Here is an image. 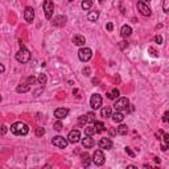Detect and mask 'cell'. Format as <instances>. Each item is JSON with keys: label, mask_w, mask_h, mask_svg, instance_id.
Returning a JSON list of instances; mask_svg holds the SVG:
<instances>
[{"label": "cell", "mask_w": 169, "mask_h": 169, "mask_svg": "<svg viewBox=\"0 0 169 169\" xmlns=\"http://www.w3.org/2000/svg\"><path fill=\"white\" fill-rule=\"evenodd\" d=\"M11 132L16 136H24L29 132V128L23 121H16V123H13L12 126H11Z\"/></svg>", "instance_id": "obj_1"}, {"label": "cell", "mask_w": 169, "mask_h": 169, "mask_svg": "<svg viewBox=\"0 0 169 169\" xmlns=\"http://www.w3.org/2000/svg\"><path fill=\"white\" fill-rule=\"evenodd\" d=\"M16 60L19 62H21V64L29 62V60H31V53H29V50L26 48H21L16 53Z\"/></svg>", "instance_id": "obj_2"}, {"label": "cell", "mask_w": 169, "mask_h": 169, "mask_svg": "<svg viewBox=\"0 0 169 169\" xmlns=\"http://www.w3.org/2000/svg\"><path fill=\"white\" fill-rule=\"evenodd\" d=\"M114 107L116 111H124L129 107V100L127 98H119L118 100H115Z\"/></svg>", "instance_id": "obj_3"}, {"label": "cell", "mask_w": 169, "mask_h": 169, "mask_svg": "<svg viewBox=\"0 0 169 169\" xmlns=\"http://www.w3.org/2000/svg\"><path fill=\"white\" fill-rule=\"evenodd\" d=\"M91 57H93V52L90 48H81L78 50V58L82 62H87Z\"/></svg>", "instance_id": "obj_4"}, {"label": "cell", "mask_w": 169, "mask_h": 169, "mask_svg": "<svg viewBox=\"0 0 169 169\" xmlns=\"http://www.w3.org/2000/svg\"><path fill=\"white\" fill-rule=\"evenodd\" d=\"M53 11H54V4H53V1L52 0H45V1H44V12H45L46 19H52Z\"/></svg>", "instance_id": "obj_5"}, {"label": "cell", "mask_w": 169, "mask_h": 169, "mask_svg": "<svg viewBox=\"0 0 169 169\" xmlns=\"http://www.w3.org/2000/svg\"><path fill=\"white\" fill-rule=\"evenodd\" d=\"M105 155H103V152H102V149H97L95 152H94V155H93V162L95 165H103L105 164Z\"/></svg>", "instance_id": "obj_6"}, {"label": "cell", "mask_w": 169, "mask_h": 169, "mask_svg": "<svg viewBox=\"0 0 169 169\" xmlns=\"http://www.w3.org/2000/svg\"><path fill=\"white\" fill-rule=\"evenodd\" d=\"M52 143L57 148H66L67 144H69V141H67V139H65L64 136H54L53 140H52Z\"/></svg>", "instance_id": "obj_7"}, {"label": "cell", "mask_w": 169, "mask_h": 169, "mask_svg": "<svg viewBox=\"0 0 169 169\" xmlns=\"http://www.w3.org/2000/svg\"><path fill=\"white\" fill-rule=\"evenodd\" d=\"M81 140V132L78 131V129H72V131L69 132V135H67V141L69 143H78V141Z\"/></svg>", "instance_id": "obj_8"}, {"label": "cell", "mask_w": 169, "mask_h": 169, "mask_svg": "<svg viewBox=\"0 0 169 169\" xmlns=\"http://www.w3.org/2000/svg\"><path fill=\"white\" fill-rule=\"evenodd\" d=\"M90 106H91V108L98 110L102 106V97H100L99 94H94L90 99Z\"/></svg>", "instance_id": "obj_9"}, {"label": "cell", "mask_w": 169, "mask_h": 169, "mask_svg": "<svg viewBox=\"0 0 169 169\" xmlns=\"http://www.w3.org/2000/svg\"><path fill=\"white\" fill-rule=\"evenodd\" d=\"M98 145H99L100 149H111L112 148V141L110 140L108 138H102L99 140V143H98Z\"/></svg>", "instance_id": "obj_10"}, {"label": "cell", "mask_w": 169, "mask_h": 169, "mask_svg": "<svg viewBox=\"0 0 169 169\" xmlns=\"http://www.w3.org/2000/svg\"><path fill=\"white\" fill-rule=\"evenodd\" d=\"M138 8H139V11H140V13L144 15V16H149V15L152 13L151 12V8L145 4V1H139L138 3Z\"/></svg>", "instance_id": "obj_11"}, {"label": "cell", "mask_w": 169, "mask_h": 169, "mask_svg": "<svg viewBox=\"0 0 169 169\" xmlns=\"http://www.w3.org/2000/svg\"><path fill=\"white\" fill-rule=\"evenodd\" d=\"M24 19L26 20V23H32L34 19V10L32 7H26L24 11Z\"/></svg>", "instance_id": "obj_12"}, {"label": "cell", "mask_w": 169, "mask_h": 169, "mask_svg": "<svg viewBox=\"0 0 169 169\" xmlns=\"http://www.w3.org/2000/svg\"><path fill=\"white\" fill-rule=\"evenodd\" d=\"M67 114H69V110H67V108H64V107H60V108H57V110L54 111V116L57 118L58 120L65 119V118L67 116Z\"/></svg>", "instance_id": "obj_13"}, {"label": "cell", "mask_w": 169, "mask_h": 169, "mask_svg": "<svg viewBox=\"0 0 169 169\" xmlns=\"http://www.w3.org/2000/svg\"><path fill=\"white\" fill-rule=\"evenodd\" d=\"M53 25L54 26H62L65 25V23H66V17L62 16V15H60V16H56L54 19H53Z\"/></svg>", "instance_id": "obj_14"}, {"label": "cell", "mask_w": 169, "mask_h": 169, "mask_svg": "<svg viewBox=\"0 0 169 169\" xmlns=\"http://www.w3.org/2000/svg\"><path fill=\"white\" fill-rule=\"evenodd\" d=\"M86 42V38L83 36H81V34H75V36L73 37V44L77 46H83Z\"/></svg>", "instance_id": "obj_15"}, {"label": "cell", "mask_w": 169, "mask_h": 169, "mask_svg": "<svg viewBox=\"0 0 169 169\" xmlns=\"http://www.w3.org/2000/svg\"><path fill=\"white\" fill-rule=\"evenodd\" d=\"M132 33V28L129 25H123L121 26V29H120V34H121V37H128L129 34Z\"/></svg>", "instance_id": "obj_16"}, {"label": "cell", "mask_w": 169, "mask_h": 169, "mask_svg": "<svg viewBox=\"0 0 169 169\" xmlns=\"http://www.w3.org/2000/svg\"><path fill=\"white\" fill-rule=\"evenodd\" d=\"M111 116H112L114 123H121V121L124 120V114L121 111H116L114 115H111Z\"/></svg>", "instance_id": "obj_17"}, {"label": "cell", "mask_w": 169, "mask_h": 169, "mask_svg": "<svg viewBox=\"0 0 169 169\" xmlns=\"http://www.w3.org/2000/svg\"><path fill=\"white\" fill-rule=\"evenodd\" d=\"M82 145L83 148H93L94 147V140L91 136H86V138L82 140Z\"/></svg>", "instance_id": "obj_18"}, {"label": "cell", "mask_w": 169, "mask_h": 169, "mask_svg": "<svg viewBox=\"0 0 169 169\" xmlns=\"http://www.w3.org/2000/svg\"><path fill=\"white\" fill-rule=\"evenodd\" d=\"M31 90V87H29V85L26 83V85H20V86H17L16 87V91L19 94H23V93H28V91Z\"/></svg>", "instance_id": "obj_19"}, {"label": "cell", "mask_w": 169, "mask_h": 169, "mask_svg": "<svg viewBox=\"0 0 169 169\" xmlns=\"http://www.w3.org/2000/svg\"><path fill=\"white\" fill-rule=\"evenodd\" d=\"M98 17H99V12H98V11H91V12L87 15L89 21H97Z\"/></svg>", "instance_id": "obj_20"}, {"label": "cell", "mask_w": 169, "mask_h": 169, "mask_svg": "<svg viewBox=\"0 0 169 169\" xmlns=\"http://www.w3.org/2000/svg\"><path fill=\"white\" fill-rule=\"evenodd\" d=\"M105 124L102 123V121H95V126H94V129H95V132L97 133H100V132H103L105 131Z\"/></svg>", "instance_id": "obj_21"}, {"label": "cell", "mask_w": 169, "mask_h": 169, "mask_svg": "<svg viewBox=\"0 0 169 169\" xmlns=\"http://www.w3.org/2000/svg\"><path fill=\"white\" fill-rule=\"evenodd\" d=\"M100 115H102V118H110L111 116V108L110 107H103L100 110Z\"/></svg>", "instance_id": "obj_22"}, {"label": "cell", "mask_w": 169, "mask_h": 169, "mask_svg": "<svg viewBox=\"0 0 169 169\" xmlns=\"http://www.w3.org/2000/svg\"><path fill=\"white\" fill-rule=\"evenodd\" d=\"M119 90H118V89H114V90L111 91V93H107L106 94V95H107V98L108 99H116L118 97H119Z\"/></svg>", "instance_id": "obj_23"}, {"label": "cell", "mask_w": 169, "mask_h": 169, "mask_svg": "<svg viewBox=\"0 0 169 169\" xmlns=\"http://www.w3.org/2000/svg\"><path fill=\"white\" fill-rule=\"evenodd\" d=\"M127 132H128V127H127L126 124H120V126L118 127V133H119V135H127Z\"/></svg>", "instance_id": "obj_24"}, {"label": "cell", "mask_w": 169, "mask_h": 169, "mask_svg": "<svg viewBox=\"0 0 169 169\" xmlns=\"http://www.w3.org/2000/svg\"><path fill=\"white\" fill-rule=\"evenodd\" d=\"M82 8H83L85 11H87V10H90L91 8V5H93V1L91 0H82Z\"/></svg>", "instance_id": "obj_25"}, {"label": "cell", "mask_w": 169, "mask_h": 169, "mask_svg": "<svg viewBox=\"0 0 169 169\" xmlns=\"http://www.w3.org/2000/svg\"><path fill=\"white\" fill-rule=\"evenodd\" d=\"M37 82H38V85H41V86L45 85L46 83V75L45 74H40L38 78H37Z\"/></svg>", "instance_id": "obj_26"}, {"label": "cell", "mask_w": 169, "mask_h": 169, "mask_svg": "<svg viewBox=\"0 0 169 169\" xmlns=\"http://www.w3.org/2000/svg\"><path fill=\"white\" fill-rule=\"evenodd\" d=\"M86 120H87V123H94L95 121V114L94 112H89L86 115Z\"/></svg>", "instance_id": "obj_27"}, {"label": "cell", "mask_w": 169, "mask_h": 169, "mask_svg": "<svg viewBox=\"0 0 169 169\" xmlns=\"http://www.w3.org/2000/svg\"><path fill=\"white\" fill-rule=\"evenodd\" d=\"M94 133H95L94 127H86V128H85V135L86 136H93Z\"/></svg>", "instance_id": "obj_28"}, {"label": "cell", "mask_w": 169, "mask_h": 169, "mask_svg": "<svg viewBox=\"0 0 169 169\" xmlns=\"http://www.w3.org/2000/svg\"><path fill=\"white\" fill-rule=\"evenodd\" d=\"M82 162H83L85 167H89V165H90V157H89L87 153H85L83 155V160H82Z\"/></svg>", "instance_id": "obj_29"}, {"label": "cell", "mask_w": 169, "mask_h": 169, "mask_svg": "<svg viewBox=\"0 0 169 169\" xmlns=\"http://www.w3.org/2000/svg\"><path fill=\"white\" fill-rule=\"evenodd\" d=\"M53 128H54L56 131H61V129H62V123H61V121H56L54 126H53Z\"/></svg>", "instance_id": "obj_30"}, {"label": "cell", "mask_w": 169, "mask_h": 169, "mask_svg": "<svg viewBox=\"0 0 169 169\" xmlns=\"http://www.w3.org/2000/svg\"><path fill=\"white\" fill-rule=\"evenodd\" d=\"M44 133H45V129H44L42 127H38V128L36 129V135L37 136H42Z\"/></svg>", "instance_id": "obj_31"}, {"label": "cell", "mask_w": 169, "mask_h": 169, "mask_svg": "<svg viewBox=\"0 0 169 169\" xmlns=\"http://www.w3.org/2000/svg\"><path fill=\"white\" fill-rule=\"evenodd\" d=\"M79 124H82V126H83V124H86L87 123V120H86V115H82V116H79Z\"/></svg>", "instance_id": "obj_32"}, {"label": "cell", "mask_w": 169, "mask_h": 169, "mask_svg": "<svg viewBox=\"0 0 169 169\" xmlns=\"http://www.w3.org/2000/svg\"><path fill=\"white\" fill-rule=\"evenodd\" d=\"M148 52H149L153 56V57H159V54H157V52H156V50L153 49V48H148Z\"/></svg>", "instance_id": "obj_33"}, {"label": "cell", "mask_w": 169, "mask_h": 169, "mask_svg": "<svg viewBox=\"0 0 169 169\" xmlns=\"http://www.w3.org/2000/svg\"><path fill=\"white\" fill-rule=\"evenodd\" d=\"M7 133V126H0V135H5Z\"/></svg>", "instance_id": "obj_34"}, {"label": "cell", "mask_w": 169, "mask_h": 169, "mask_svg": "<svg viewBox=\"0 0 169 169\" xmlns=\"http://www.w3.org/2000/svg\"><path fill=\"white\" fill-rule=\"evenodd\" d=\"M82 73H83V74H85V75H86V77H89V75H90V73H91V70H90V67H85V69H83V70H82Z\"/></svg>", "instance_id": "obj_35"}, {"label": "cell", "mask_w": 169, "mask_h": 169, "mask_svg": "<svg viewBox=\"0 0 169 169\" xmlns=\"http://www.w3.org/2000/svg\"><path fill=\"white\" fill-rule=\"evenodd\" d=\"M126 152L128 153V155L131 156V157H135V153L132 152V149H131V148H129V147H126Z\"/></svg>", "instance_id": "obj_36"}, {"label": "cell", "mask_w": 169, "mask_h": 169, "mask_svg": "<svg viewBox=\"0 0 169 169\" xmlns=\"http://www.w3.org/2000/svg\"><path fill=\"white\" fill-rule=\"evenodd\" d=\"M34 82H36V78H34L33 75L28 78V85H32V83H34Z\"/></svg>", "instance_id": "obj_37"}, {"label": "cell", "mask_w": 169, "mask_h": 169, "mask_svg": "<svg viewBox=\"0 0 169 169\" xmlns=\"http://www.w3.org/2000/svg\"><path fill=\"white\" fill-rule=\"evenodd\" d=\"M155 41H156L157 44H162V37L159 34V36H156V37H155Z\"/></svg>", "instance_id": "obj_38"}, {"label": "cell", "mask_w": 169, "mask_h": 169, "mask_svg": "<svg viewBox=\"0 0 169 169\" xmlns=\"http://www.w3.org/2000/svg\"><path fill=\"white\" fill-rule=\"evenodd\" d=\"M164 143L165 144L169 143V135H168V133H164Z\"/></svg>", "instance_id": "obj_39"}, {"label": "cell", "mask_w": 169, "mask_h": 169, "mask_svg": "<svg viewBox=\"0 0 169 169\" xmlns=\"http://www.w3.org/2000/svg\"><path fill=\"white\" fill-rule=\"evenodd\" d=\"M112 29H114V25H112V23H108V24H107V31L111 32Z\"/></svg>", "instance_id": "obj_40"}, {"label": "cell", "mask_w": 169, "mask_h": 169, "mask_svg": "<svg viewBox=\"0 0 169 169\" xmlns=\"http://www.w3.org/2000/svg\"><path fill=\"white\" fill-rule=\"evenodd\" d=\"M164 12H168V0H164Z\"/></svg>", "instance_id": "obj_41"}, {"label": "cell", "mask_w": 169, "mask_h": 169, "mask_svg": "<svg viewBox=\"0 0 169 169\" xmlns=\"http://www.w3.org/2000/svg\"><path fill=\"white\" fill-rule=\"evenodd\" d=\"M168 115H169V112H165L164 116H162V121H165V123L168 121Z\"/></svg>", "instance_id": "obj_42"}, {"label": "cell", "mask_w": 169, "mask_h": 169, "mask_svg": "<svg viewBox=\"0 0 169 169\" xmlns=\"http://www.w3.org/2000/svg\"><path fill=\"white\" fill-rule=\"evenodd\" d=\"M4 70H5L4 65H3V64H0V73H4Z\"/></svg>", "instance_id": "obj_43"}, {"label": "cell", "mask_w": 169, "mask_h": 169, "mask_svg": "<svg viewBox=\"0 0 169 169\" xmlns=\"http://www.w3.org/2000/svg\"><path fill=\"white\" fill-rule=\"evenodd\" d=\"M167 147H168V144H165V143H164V144L161 145V149H162V151H167V149H168Z\"/></svg>", "instance_id": "obj_44"}, {"label": "cell", "mask_w": 169, "mask_h": 169, "mask_svg": "<svg viewBox=\"0 0 169 169\" xmlns=\"http://www.w3.org/2000/svg\"><path fill=\"white\" fill-rule=\"evenodd\" d=\"M98 82H99V79H93V83H94V85L98 83Z\"/></svg>", "instance_id": "obj_45"}, {"label": "cell", "mask_w": 169, "mask_h": 169, "mask_svg": "<svg viewBox=\"0 0 169 169\" xmlns=\"http://www.w3.org/2000/svg\"><path fill=\"white\" fill-rule=\"evenodd\" d=\"M103 1H105V0H99V3H103Z\"/></svg>", "instance_id": "obj_46"}, {"label": "cell", "mask_w": 169, "mask_h": 169, "mask_svg": "<svg viewBox=\"0 0 169 169\" xmlns=\"http://www.w3.org/2000/svg\"><path fill=\"white\" fill-rule=\"evenodd\" d=\"M141 1H149V0H141Z\"/></svg>", "instance_id": "obj_47"}, {"label": "cell", "mask_w": 169, "mask_h": 169, "mask_svg": "<svg viewBox=\"0 0 169 169\" xmlns=\"http://www.w3.org/2000/svg\"><path fill=\"white\" fill-rule=\"evenodd\" d=\"M0 102H1V97H0Z\"/></svg>", "instance_id": "obj_48"}]
</instances>
